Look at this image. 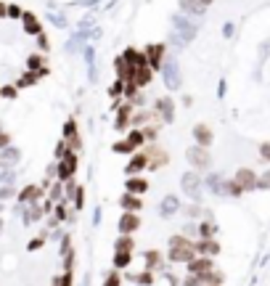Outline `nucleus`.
<instances>
[{
    "instance_id": "f257e3e1",
    "label": "nucleus",
    "mask_w": 270,
    "mask_h": 286,
    "mask_svg": "<svg viewBox=\"0 0 270 286\" xmlns=\"http://www.w3.org/2000/svg\"><path fill=\"white\" fill-rule=\"evenodd\" d=\"M170 252H167V260L170 262H188V260L196 257V244L194 238H186L183 233H177V236H170Z\"/></svg>"
},
{
    "instance_id": "f03ea898",
    "label": "nucleus",
    "mask_w": 270,
    "mask_h": 286,
    "mask_svg": "<svg viewBox=\"0 0 270 286\" xmlns=\"http://www.w3.org/2000/svg\"><path fill=\"white\" fill-rule=\"evenodd\" d=\"M172 24H175V32L170 35V43H175V45H186V43H191L196 37V32H199V27H196L194 22H191L188 16H183V14H177V16H172Z\"/></svg>"
},
{
    "instance_id": "7ed1b4c3",
    "label": "nucleus",
    "mask_w": 270,
    "mask_h": 286,
    "mask_svg": "<svg viewBox=\"0 0 270 286\" xmlns=\"http://www.w3.org/2000/svg\"><path fill=\"white\" fill-rule=\"evenodd\" d=\"M180 188H183V193H186L191 201H201V193H204V178L199 175V170L183 172V175H180Z\"/></svg>"
},
{
    "instance_id": "20e7f679",
    "label": "nucleus",
    "mask_w": 270,
    "mask_h": 286,
    "mask_svg": "<svg viewBox=\"0 0 270 286\" xmlns=\"http://www.w3.org/2000/svg\"><path fill=\"white\" fill-rule=\"evenodd\" d=\"M162 80H164V88L167 90H180L183 85V77H180V67H177V61L172 56H164L162 61Z\"/></svg>"
},
{
    "instance_id": "39448f33",
    "label": "nucleus",
    "mask_w": 270,
    "mask_h": 286,
    "mask_svg": "<svg viewBox=\"0 0 270 286\" xmlns=\"http://www.w3.org/2000/svg\"><path fill=\"white\" fill-rule=\"evenodd\" d=\"M186 159L191 162V167H194V170H199V172L212 167V157H209L207 146H199V143H196V146H191L188 151H186Z\"/></svg>"
},
{
    "instance_id": "423d86ee",
    "label": "nucleus",
    "mask_w": 270,
    "mask_h": 286,
    "mask_svg": "<svg viewBox=\"0 0 270 286\" xmlns=\"http://www.w3.org/2000/svg\"><path fill=\"white\" fill-rule=\"evenodd\" d=\"M77 167H80V154H77V151H69L67 157L58 159V180H61V183H67L69 178H74Z\"/></svg>"
},
{
    "instance_id": "0eeeda50",
    "label": "nucleus",
    "mask_w": 270,
    "mask_h": 286,
    "mask_svg": "<svg viewBox=\"0 0 270 286\" xmlns=\"http://www.w3.org/2000/svg\"><path fill=\"white\" fill-rule=\"evenodd\" d=\"M133 112H135V106L130 101H124L117 106V117H114V130L117 133H124V130L130 127V122H133Z\"/></svg>"
},
{
    "instance_id": "6e6552de",
    "label": "nucleus",
    "mask_w": 270,
    "mask_h": 286,
    "mask_svg": "<svg viewBox=\"0 0 270 286\" xmlns=\"http://www.w3.org/2000/svg\"><path fill=\"white\" fill-rule=\"evenodd\" d=\"M143 154H146V159H148V170H162V167L170 162L167 151L159 148V146H143Z\"/></svg>"
},
{
    "instance_id": "1a4fd4ad",
    "label": "nucleus",
    "mask_w": 270,
    "mask_h": 286,
    "mask_svg": "<svg viewBox=\"0 0 270 286\" xmlns=\"http://www.w3.org/2000/svg\"><path fill=\"white\" fill-rule=\"evenodd\" d=\"M154 112L159 114V122L170 125V122L175 119V101L170 98V95H162V98H156V103H154Z\"/></svg>"
},
{
    "instance_id": "9d476101",
    "label": "nucleus",
    "mask_w": 270,
    "mask_h": 286,
    "mask_svg": "<svg viewBox=\"0 0 270 286\" xmlns=\"http://www.w3.org/2000/svg\"><path fill=\"white\" fill-rule=\"evenodd\" d=\"M215 268V260L207 257V255H196L194 260H188L186 262V270L194 273V276H204V273H209Z\"/></svg>"
},
{
    "instance_id": "9b49d317",
    "label": "nucleus",
    "mask_w": 270,
    "mask_h": 286,
    "mask_svg": "<svg viewBox=\"0 0 270 286\" xmlns=\"http://www.w3.org/2000/svg\"><path fill=\"white\" fill-rule=\"evenodd\" d=\"M64 141L69 143L72 151L80 154L82 151V138H80V127H77L74 119H67V125H64Z\"/></svg>"
},
{
    "instance_id": "f8f14e48",
    "label": "nucleus",
    "mask_w": 270,
    "mask_h": 286,
    "mask_svg": "<svg viewBox=\"0 0 270 286\" xmlns=\"http://www.w3.org/2000/svg\"><path fill=\"white\" fill-rule=\"evenodd\" d=\"M143 53H146L151 69L156 72V69H162V61H164V56H167V48H164V43H154V45H148V48H143Z\"/></svg>"
},
{
    "instance_id": "ddd939ff",
    "label": "nucleus",
    "mask_w": 270,
    "mask_h": 286,
    "mask_svg": "<svg viewBox=\"0 0 270 286\" xmlns=\"http://www.w3.org/2000/svg\"><path fill=\"white\" fill-rule=\"evenodd\" d=\"M141 225H143V220H141V214L138 212H122L117 228H120V233H135Z\"/></svg>"
},
{
    "instance_id": "4468645a",
    "label": "nucleus",
    "mask_w": 270,
    "mask_h": 286,
    "mask_svg": "<svg viewBox=\"0 0 270 286\" xmlns=\"http://www.w3.org/2000/svg\"><path fill=\"white\" fill-rule=\"evenodd\" d=\"M143 170H148V159L143 154V148H138L133 159L127 162V167H124V175H143Z\"/></svg>"
},
{
    "instance_id": "2eb2a0df",
    "label": "nucleus",
    "mask_w": 270,
    "mask_h": 286,
    "mask_svg": "<svg viewBox=\"0 0 270 286\" xmlns=\"http://www.w3.org/2000/svg\"><path fill=\"white\" fill-rule=\"evenodd\" d=\"M233 180L244 188V191H254V188H257V172L252 170V167H241V170L236 172Z\"/></svg>"
},
{
    "instance_id": "dca6fc26",
    "label": "nucleus",
    "mask_w": 270,
    "mask_h": 286,
    "mask_svg": "<svg viewBox=\"0 0 270 286\" xmlns=\"http://www.w3.org/2000/svg\"><path fill=\"white\" fill-rule=\"evenodd\" d=\"M124 191L135 193V196H143V193L148 191V180L143 178V175H130V178L124 180Z\"/></svg>"
},
{
    "instance_id": "f3484780",
    "label": "nucleus",
    "mask_w": 270,
    "mask_h": 286,
    "mask_svg": "<svg viewBox=\"0 0 270 286\" xmlns=\"http://www.w3.org/2000/svg\"><path fill=\"white\" fill-rule=\"evenodd\" d=\"M175 212H180V199L175 196V193H170V196H164L162 199V204H159V217H172Z\"/></svg>"
},
{
    "instance_id": "a211bd4d",
    "label": "nucleus",
    "mask_w": 270,
    "mask_h": 286,
    "mask_svg": "<svg viewBox=\"0 0 270 286\" xmlns=\"http://www.w3.org/2000/svg\"><path fill=\"white\" fill-rule=\"evenodd\" d=\"M196 255H207V257H215V255H220V244L215 241V238H196Z\"/></svg>"
},
{
    "instance_id": "6ab92c4d",
    "label": "nucleus",
    "mask_w": 270,
    "mask_h": 286,
    "mask_svg": "<svg viewBox=\"0 0 270 286\" xmlns=\"http://www.w3.org/2000/svg\"><path fill=\"white\" fill-rule=\"evenodd\" d=\"M43 186H24L22 191H19V201H22V204H35V201H40V196H43Z\"/></svg>"
},
{
    "instance_id": "aec40b11",
    "label": "nucleus",
    "mask_w": 270,
    "mask_h": 286,
    "mask_svg": "<svg viewBox=\"0 0 270 286\" xmlns=\"http://www.w3.org/2000/svg\"><path fill=\"white\" fill-rule=\"evenodd\" d=\"M143 260H146V270H159L164 273V255L159 249H148L146 255H143Z\"/></svg>"
},
{
    "instance_id": "412c9836",
    "label": "nucleus",
    "mask_w": 270,
    "mask_h": 286,
    "mask_svg": "<svg viewBox=\"0 0 270 286\" xmlns=\"http://www.w3.org/2000/svg\"><path fill=\"white\" fill-rule=\"evenodd\" d=\"M114 72H117V80H122V82L133 80V67L127 64V58H124V56H117L114 58Z\"/></svg>"
},
{
    "instance_id": "4be33fe9",
    "label": "nucleus",
    "mask_w": 270,
    "mask_h": 286,
    "mask_svg": "<svg viewBox=\"0 0 270 286\" xmlns=\"http://www.w3.org/2000/svg\"><path fill=\"white\" fill-rule=\"evenodd\" d=\"M177 5H180V11L186 16H204L207 14V5H201L199 0H177Z\"/></svg>"
},
{
    "instance_id": "5701e85b",
    "label": "nucleus",
    "mask_w": 270,
    "mask_h": 286,
    "mask_svg": "<svg viewBox=\"0 0 270 286\" xmlns=\"http://www.w3.org/2000/svg\"><path fill=\"white\" fill-rule=\"evenodd\" d=\"M120 204H122V212H141L143 210V196H135V193L124 191V196L120 199Z\"/></svg>"
},
{
    "instance_id": "b1692460",
    "label": "nucleus",
    "mask_w": 270,
    "mask_h": 286,
    "mask_svg": "<svg viewBox=\"0 0 270 286\" xmlns=\"http://www.w3.org/2000/svg\"><path fill=\"white\" fill-rule=\"evenodd\" d=\"M183 212H186L188 220H204V217L212 220V210H204L199 201H194V204H186V207H183Z\"/></svg>"
},
{
    "instance_id": "393cba45",
    "label": "nucleus",
    "mask_w": 270,
    "mask_h": 286,
    "mask_svg": "<svg viewBox=\"0 0 270 286\" xmlns=\"http://www.w3.org/2000/svg\"><path fill=\"white\" fill-rule=\"evenodd\" d=\"M212 130H209L207 125H204V122H199V125H194V141L199 143V146H207L209 148V143H212Z\"/></svg>"
},
{
    "instance_id": "a878e982",
    "label": "nucleus",
    "mask_w": 270,
    "mask_h": 286,
    "mask_svg": "<svg viewBox=\"0 0 270 286\" xmlns=\"http://www.w3.org/2000/svg\"><path fill=\"white\" fill-rule=\"evenodd\" d=\"M204 188H207L209 193H215V196H222V175L209 172L207 178H204Z\"/></svg>"
},
{
    "instance_id": "bb28decb",
    "label": "nucleus",
    "mask_w": 270,
    "mask_h": 286,
    "mask_svg": "<svg viewBox=\"0 0 270 286\" xmlns=\"http://www.w3.org/2000/svg\"><path fill=\"white\" fill-rule=\"evenodd\" d=\"M22 24H24V32L27 35H40L43 32V27H40V19H37L35 14H29V11H24V16H22Z\"/></svg>"
},
{
    "instance_id": "cd10ccee",
    "label": "nucleus",
    "mask_w": 270,
    "mask_h": 286,
    "mask_svg": "<svg viewBox=\"0 0 270 286\" xmlns=\"http://www.w3.org/2000/svg\"><path fill=\"white\" fill-rule=\"evenodd\" d=\"M127 281H133L138 286H151V284H154V270L143 268L141 273H127Z\"/></svg>"
},
{
    "instance_id": "c85d7f7f",
    "label": "nucleus",
    "mask_w": 270,
    "mask_h": 286,
    "mask_svg": "<svg viewBox=\"0 0 270 286\" xmlns=\"http://www.w3.org/2000/svg\"><path fill=\"white\" fill-rule=\"evenodd\" d=\"M133 249H135L133 233H120V238L114 241V252H133Z\"/></svg>"
},
{
    "instance_id": "c756f323",
    "label": "nucleus",
    "mask_w": 270,
    "mask_h": 286,
    "mask_svg": "<svg viewBox=\"0 0 270 286\" xmlns=\"http://www.w3.org/2000/svg\"><path fill=\"white\" fill-rule=\"evenodd\" d=\"M130 262H133V252H114V257H111V265H114V270L130 268Z\"/></svg>"
},
{
    "instance_id": "7c9ffc66",
    "label": "nucleus",
    "mask_w": 270,
    "mask_h": 286,
    "mask_svg": "<svg viewBox=\"0 0 270 286\" xmlns=\"http://www.w3.org/2000/svg\"><path fill=\"white\" fill-rule=\"evenodd\" d=\"M222 196H230V199H239L244 196V188L236 183V180H228V178H222Z\"/></svg>"
},
{
    "instance_id": "2f4dec72",
    "label": "nucleus",
    "mask_w": 270,
    "mask_h": 286,
    "mask_svg": "<svg viewBox=\"0 0 270 286\" xmlns=\"http://www.w3.org/2000/svg\"><path fill=\"white\" fill-rule=\"evenodd\" d=\"M124 141H127L130 146L135 148V151H138V148H143V146H146V135H143V130H141V127H133V130L127 133V138H124Z\"/></svg>"
},
{
    "instance_id": "473e14b6",
    "label": "nucleus",
    "mask_w": 270,
    "mask_h": 286,
    "mask_svg": "<svg viewBox=\"0 0 270 286\" xmlns=\"http://www.w3.org/2000/svg\"><path fill=\"white\" fill-rule=\"evenodd\" d=\"M43 212L45 210L37 204V201H35V204H27V210H24V223H37V220L43 217Z\"/></svg>"
},
{
    "instance_id": "72a5a7b5",
    "label": "nucleus",
    "mask_w": 270,
    "mask_h": 286,
    "mask_svg": "<svg viewBox=\"0 0 270 286\" xmlns=\"http://www.w3.org/2000/svg\"><path fill=\"white\" fill-rule=\"evenodd\" d=\"M22 159V151L14 146H5V148H0V162H5V165H14V162Z\"/></svg>"
},
{
    "instance_id": "f704fd0d",
    "label": "nucleus",
    "mask_w": 270,
    "mask_h": 286,
    "mask_svg": "<svg viewBox=\"0 0 270 286\" xmlns=\"http://www.w3.org/2000/svg\"><path fill=\"white\" fill-rule=\"evenodd\" d=\"M215 233H217V225H215V220L204 217L201 223H199V236H201V238H215Z\"/></svg>"
},
{
    "instance_id": "c9c22d12",
    "label": "nucleus",
    "mask_w": 270,
    "mask_h": 286,
    "mask_svg": "<svg viewBox=\"0 0 270 286\" xmlns=\"http://www.w3.org/2000/svg\"><path fill=\"white\" fill-rule=\"evenodd\" d=\"M201 281H204V284H217V286H222V281H225V273L212 268L209 273H204V276H201Z\"/></svg>"
},
{
    "instance_id": "e433bc0d",
    "label": "nucleus",
    "mask_w": 270,
    "mask_h": 286,
    "mask_svg": "<svg viewBox=\"0 0 270 286\" xmlns=\"http://www.w3.org/2000/svg\"><path fill=\"white\" fill-rule=\"evenodd\" d=\"M183 236H186V238H194V241H196V238H199V223H194V220H191V223H183Z\"/></svg>"
},
{
    "instance_id": "4c0bfd02",
    "label": "nucleus",
    "mask_w": 270,
    "mask_h": 286,
    "mask_svg": "<svg viewBox=\"0 0 270 286\" xmlns=\"http://www.w3.org/2000/svg\"><path fill=\"white\" fill-rule=\"evenodd\" d=\"M0 183H14V170L5 162H0Z\"/></svg>"
},
{
    "instance_id": "58836bf2",
    "label": "nucleus",
    "mask_w": 270,
    "mask_h": 286,
    "mask_svg": "<svg viewBox=\"0 0 270 286\" xmlns=\"http://www.w3.org/2000/svg\"><path fill=\"white\" fill-rule=\"evenodd\" d=\"M48 199H50V201H61V199H64V183H61V180L50 186V191H48Z\"/></svg>"
},
{
    "instance_id": "ea45409f",
    "label": "nucleus",
    "mask_w": 270,
    "mask_h": 286,
    "mask_svg": "<svg viewBox=\"0 0 270 286\" xmlns=\"http://www.w3.org/2000/svg\"><path fill=\"white\" fill-rule=\"evenodd\" d=\"M124 88H127V82L117 80L114 85L109 88V95H111V98H124Z\"/></svg>"
},
{
    "instance_id": "a19ab883",
    "label": "nucleus",
    "mask_w": 270,
    "mask_h": 286,
    "mask_svg": "<svg viewBox=\"0 0 270 286\" xmlns=\"http://www.w3.org/2000/svg\"><path fill=\"white\" fill-rule=\"evenodd\" d=\"M101 286H122V273L120 270H111L106 278H103Z\"/></svg>"
},
{
    "instance_id": "79ce46f5",
    "label": "nucleus",
    "mask_w": 270,
    "mask_h": 286,
    "mask_svg": "<svg viewBox=\"0 0 270 286\" xmlns=\"http://www.w3.org/2000/svg\"><path fill=\"white\" fill-rule=\"evenodd\" d=\"M53 286H74V281H72V270H64L61 276H56Z\"/></svg>"
},
{
    "instance_id": "37998d69",
    "label": "nucleus",
    "mask_w": 270,
    "mask_h": 286,
    "mask_svg": "<svg viewBox=\"0 0 270 286\" xmlns=\"http://www.w3.org/2000/svg\"><path fill=\"white\" fill-rule=\"evenodd\" d=\"M143 130V135H146V143L151 141L154 143L156 138H159V125H146V127H141Z\"/></svg>"
},
{
    "instance_id": "c03bdc74",
    "label": "nucleus",
    "mask_w": 270,
    "mask_h": 286,
    "mask_svg": "<svg viewBox=\"0 0 270 286\" xmlns=\"http://www.w3.org/2000/svg\"><path fill=\"white\" fill-rule=\"evenodd\" d=\"M111 148H114V154H135V148L130 146L127 141H117V143H114V146H111Z\"/></svg>"
},
{
    "instance_id": "a18cd8bd",
    "label": "nucleus",
    "mask_w": 270,
    "mask_h": 286,
    "mask_svg": "<svg viewBox=\"0 0 270 286\" xmlns=\"http://www.w3.org/2000/svg\"><path fill=\"white\" fill-rule=\"evenodd\" d=\"M257 188H260V191H270V170L257 175Z\"/></svg>"
},
{
    "instance_id": "49530a36",
    "label": "nucleus",
    "mask_w": 270,
    "mask_h": 286,
    "mask_svg": "<svg viewBox=\"0 0 270 286\" xmlns=\"http://www.w3.org/2000/svg\"><path fill=\"white\" fill-rule=\"evenodd\" d=\"M37 77H40V74H37V72H32V69H29V72H27V74H24V77H22V80H19V85H16V88H24V85H32V82H37Z\"/></svg>"
},
{
    "instance_id": "de8ad7c7",
    "label": "nucleus",
    "mask_w": 270,
    "mask_h": 286,
    "mask_svg": "<svg viewBox=\"0 0 270 286\" xmlns=\"http://www.w3.org/2000/svg\"><path fill=\"white\" fill-rule=\"evenodd\" d=\"M180 286H204V281H201V276H194V273H188V276L180 281Z\"/></svg>"
},
{
    "instance_id": "09e8293b",
    "label": "nucleus",
    "mask_w": 270,
    "mask_h": 286,
    "mask_svg": "<svg viewBox=\"0 0 270 286\" xmlns=\"http://www.w3.org/2000/svg\"><path fill=\"white\" fill-rule=\"evenodd\" d=\"M11 196H19V193L14 191V186H11V183H5L3 188H0V201H5V199H11Z\"/></svg>"
},
{
    "instance_id": "8fccbe9b",
    "label": "nucleus",
    "mask_w": 270,
    "mask_h": 286,
    "mask_svg": "<svg viewBox=\"0 0 270 286\" xmlns=\"http://www.w3.org/2000/svg\"><path fill=\"white\" fill-rule=\"evenodd\" d=\"M72 204H74L77 210H82V207H85V188H82V186L77 188V196H74V201H72Z\"/></svg>"
},
{
    "instance_id": "3c124183",
    "label": "nucleus",
    "mask_w": 270,
    "mask_h": 286,
    "mask_svg": "<svg viewBox=\"0 0 270 286\" xmlns=\"http://www.w3.org/2000/svg\"><path fill=\"white\" fill-rule=\"evenodd\" d=\"M72 268H74V249L64 255V270H72Z\"/></svg>"
},
{
    "instance_id": "603ef678",
    "label": "nucleus",
    "mask_w": 270,
    "mask_h": 286,
    "mask_svg": "<svg viewBox=\"0 0 270 286\" xmlns=\"http://www.w3.org/2000/svg\"><path fill=\"white\" fill-rule=\"evenodd\" d=\"M8 16H11V19H22V16H24V11L19 8L16 3H11V5H8Z\"/></svg>"
},
{
    "instance_id": "864d4df0",
    "label": "nucleus",
    "mask_w": 270,
    "mask_h": 286,
    "mask_svg": "<svg viewBox=\"0 0 270 286\" xmlns=\"http://www.w3.org/2000/svg\"><path fill=\"white\" fill-rule=\"evenodd\" d=\"M69 233H64V236H61V255H67V252H72V241H69Z\"/></svg>"
},
{
    "instance_id": "5fc2aeb1",
    "label": "nucleus",
    "mask_w": 270,
    "mask_h": 286,
    "mask_svg": "<svg viewBox=\"0 0 270 286\" xmlns=\"http://www.w3.org/2000/svg\"><path fill=\"white\" fill-rule=\"evenodd\" d=\"M16 90H19V88H14V85H5L3 90H0V95H5V98H16Z\"/></svg>"
},
{
    "instance_id": "6e6d98bb",
    "label": "nucleus",
    "mask_w": 270,
    "mask_h": 286,
    "mask_svg": "<svg viewBox=\"0 0 270 286\" xmlns=\"http://www.w3.org/2000/svg\"><path fill=\"white\" fill-rule=\"evenodd\" d=\"M50 22H53L56 27H67V19H64L61 14H50Z\"/></svg>"
},
{
    "instance_id": "4d7b16f0",
    "label": "nucleus",
    "mask_w": 270,
    "mask_h": 286,
    "mask_svg": "<svg viewBox=\"0 0 270 286\" xmlns=\"http://www.w3.org/2000/svg\"><path fill=\"white\" fill-rule=\"evenodd\" d=\"M260 157L265 162H270V143H262V146H260Z\"/></svg>"
},
{
    "instance_id": "13d9d810",
    "label": "nucleus",
    "mask_w": 270,
    "mask_h": 286,
    "mask_svg": "<svg viewBox=\"0 0 270 286\" xmlns=\"http://www.w3.org/2000/svg\"><path fill=\"white\" fill-rule=\"evenodd\" d=\"M37 45H40V50H48V45H50V43H48V37H45L43 32L37 35Z\"/></svg>"
},
{
    "instance_id": "bf43d9fd",
    "label": "nucleus",
    "mask_w": 270,
    "mask_h": 286,
    "mask_svg": "<svg viewBox=\"0 0 270 286\" xmlns=\"http://www.w3.org/2000/svg\"><path fill=\"white\" fill-rule=\"evenodd\" d=\"M5 146H11V135L0 130V148H5Z\"/></svg>"
},
{
    "instance_id": "052dcab7",
    "label": "nucleus",
    "mask_w": 270,
    "mask_h": 286,
    "mask_svg": "<svg viewBox=\"0 0 270 286\" xmlns=\"http://www.w3.org/2000/svg\"><path fill=\"white\" fill-rule=\"evenodd\" d=\"M45 244V236H40V238H35V241H29V252H35V249H40V246Z\"/></svg>"
},
{
    "instance_id": "680f3d73",
    "label": "nucleus",
    "mask_w": 270,
    "mask_h": 286,
    "mask_svg": "<svg viewBox=\"0 0 270 286\" xmlns=\"http://www.w3.org/2000/svg\"><path fill=\"white\" fill-rule=\"evenodd\" d=\"M48 178H58V162H53V165L48 167Z\"/></svg>"
},
{
    "instance_id": "e2e57ef3",
    "label": "nucleus",
    "mask_w": 270,
    "mask_h": 286,
    "mask_svg": "<svg viewBox=\"0 0 270 286\" xmlns=\"http://www.w3.org/2000/svg\"><path fill=\"white\" fill-rule=\"evenodd\" d=\"M222 35H225V37H233V24H225V27H222Z\"/></svg>"
},
{
    "instance_id": "0e129e2a",
    "label": "nucleus",
    "mask_w": 270,
    "mask_h": 286,
    "mask_svg": "<svg viewBox=\"0 0 270 286\" xmlns=\"http://www.w3.org/2000/svg\"><path fill=\"white\" fill-rule=\"evenodd\" d=\"M8 16V3H0V19Z\"/></svg>"
},
{
    "instance_id": "69168bd1",
    "label": "nucleus",
    "mask_w": 270,
    "mask_h": 286,
    "mask_svg": "<svg viewBox=\"0 0 270 286\" xmlns=\"http://www.w3.org/2000/svg\"><path fill=\"white\" fill-rule=\"evenodd\" d=\"M199 3H201V5H209V3H212V0H199Z\"/></svg>"
},
{
    "instance_id": "338daca9",
    "label": "nucleus",
    "mask_w": 270,
    "mask_h": 286,
    "mask_svg": "<svg viewBox=\"0 0 270 286\" xmlns=\"http://www.w3.org/2000/svg\"><path fill=\"white\" fill-rule=\"evenodd\" d=\"M0 231H3V217H0Z\"/></svg>"
},
{
    "instance_id": "774afa93",
    "label": "nucleus",
    "mask_w": 270,
    "mask_h": 286,
    "mask_svg": "<svg viewBox=\"0 0 270 286\" xmlns=\"http://www.w3.org/2000/svg\"><path fill=\"white\" fill-rule=\"evenodd\" d=\"M204 286H217V284H204Z\"/></svg>"
}]
</instances>
